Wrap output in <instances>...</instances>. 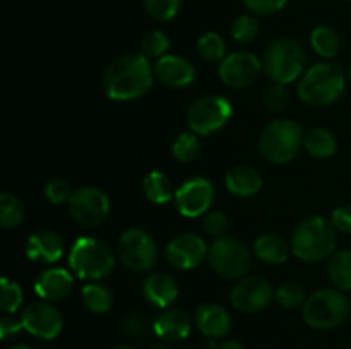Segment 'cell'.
Masks as SVG:
<instances>
[{
	"label": "cell",
	"mask_w": 351,
	"mask_h": 349,
	"mask_svg": "<svg viewBox=\"0 0 351 349\" xmlns=\"http://www.w3.org/2000/svg\"><path fill=\"white\" fill-rule=\"evenodd\" d=\"M154 67L144 53H127L115 58L103 74V89L113 101H132L153 86Z\"/></svg>",
	"instance_id": "1"
},
{
	"label": "cell",
	"mask_w": 351,
	"mask_h": 349,
	"mask_svg": "<svg viewBox=\"0 0 351 349\" xmlns=\"http://www.w3.org/2000/svg\"><path fill=\"white\" fill-rule=\"evenodd\" d=\"M336 242L338 238L332 222L322 216H311L293 229L290 248L302 262L315 263L335 253Z\"/></svg>",
	"instance_id": "2"
},
{
	"label": "cell",
	"mask_w": 351,
	"mask_h": 349,
	"mask_svg": "<svg viewBox=\"0 0 351 349\" xmlns=\"http://www.w3.org/2000/svg\"><path fill=\"white\" fill-rule=\"evenodd\" d=\"M346 88L345 70L336 62L315 64L302 75L298 96L311 106H329L338 101Z\"/></svg>",
	"instance_id": "3"
},
{
	"label": "cell",
	"mask_w": 351,
	"mask_h": 349,
	"mask_svg": "<svg viewBox=\"0 0 351 349\" xmlns=\"http://www.w3.org/2000/svg\"><path fill=\"white\" fill-rule=\"evenodd\" d=\"M304 47L291 38H278L264 51L263 68L267 77L278 84H290L297 81L305 70Z\"/></svg>",
	"instance_id": "4"
},
{
	"label": "cell",
	"mask_w": 351,
	"mask_h": 349,
	"mask_svg": "<svg viewBox=\"0 0 351 349\" xmlns=\"http://www.w3.org/2000/svg\"><path fill=\"white\" fill-rule=\"evenodd\" d=\"M69 263L79 279L99 281L112 274L115 257L105 242L91 236H82L72 245Z\"/></svg>",
	"instance_id": "5"
},
{
	"label": "cell",
	"mask_w": 351,
	"mask_h": 349,
	"mask_svg": "<svg viewBox=\"0 0 351 349\" xmlns=\"http://www.w3.org/2000/svg\"><path fill=\"white\" fill-rule=\"evenodd\" d=\"M304 144V132L297 122L288 118L274 120L263 130L259 139V151L269 163L287 164L300 153Z\"/></svg>",
	"instance_id": "6"
},
{
	"label": "cell",
	"mask_w": 351,
	"mask_h": 349,
	"mask_svg": "<svg viewBox=\"0 0 351 349\" xmlns=\"http://www.w3.org/2000/svg\"><path fill=\"white\" fill-rule=\"evenodd\" d=\"M304 320L308 327L329 331L341 325L350 317L348 298L341 289H319L312 293L304 303Z\"/></svg>",
	"instance_id": "7"
},
{
	"label": "cell",
	"mask_w": 351,
	"mask_h": 349,
	"mask_svg": "<svg viewBox=\"0 0 351 349\" xmlns=\"http://www.w3.org/2000/svg\"><path fill=\"white\" fill-rule=\"evenodd\" d=\"M211 269L223 279L240 281L250 269V252L247 245L233 236H221L211 243L208 252Z\"/></svg>",
	"instance_id": "8"
},
{
	"label": "cell",
	"mask_w": 351,
	"mask_h": 349,
	"mask_svg": "<svg viewBox=\"0 0 351 349\" xmlns=\"http://www.w3.org/2000/svg\"><path fill=\"white\" fill-rule=\"evenodd\" d=\"M232 116V105L226 98L208 94L192 103L187 112V125L197 135H211L223 129Z\"/></svg>",
	"instance_id": "9"
},
{
	"label": "cell",
	"mask_w": 351,
	"mask_h": 349,
	"mask_svg": "<svg viewBox=\"0 0 351 349\" xmlns=\"http://www.w3.org/2000/svg\"><path fill=\"white\" fill-rule=\"evenodd\" d=\"M119 257L132 272H146L158 260V245L143 228H130L119 240Z\"/></svg>",
	"instance_id": "10"
},
{
	"label": "cell",
	"mask_w": 351,
	"mask_h": 349,
	"mask_svg": "<svg viewBox=\"0 0 351 349\" xmlns=\"http://www.w3.org/2000/svg\"><path fill=\"white\" fill-rule=\"evenodd\" d=\"M69 212L77 224L95 228L110 214V198L96 187H82L72 194L67 202Z\"/></svg>",
	"instance_id": "11"
},
{
	"label": "cell",
	"mask_w": 351,
	"mask_h": 349,
	"mask_svg": "<svg viewBox=\"0 0 351 349\" xmlns=\"http://www.w3.org/2000/svg\"><path fill=\"white\" fill-rule=\"evenodd\" d=\"M274 298V289L267 279L261 276L242 277L237 281L230 293V300L235 310L242 313H257L264 310Z\"/></svg>",
	"instance_id": "12"
},
{
	"label": "cell",
	"mask_w": 351,
	"mask_h": 349,
	"mask_svg": "<svg viewBox=\"0 0 351 349\" xmlns=\"http://www.w3.org/2000/svg\"><path fill=\"white\" fill-rule=\"evenodd\" d=\"M263 62L250 51H235L226 55L219 64V79L235 89L247 88L259 79Z\"/></svg>",
	"instance_id": "13"
},
{
	"label": "cell",
	"mask_w": 351,
	"mask_h": 349,
	"mask_svg": "<svg viewBox=\"0 0 351 349\" xmlns=\"http://www.w3.org/2000/svg\"><path fill=\"white\" fill-rule=\"evenodd\" d=\"M215 201V187L208 178H192L175 192V205L185 218H199L208 214Z\"/></svg>",
	"instance_id": "14"
},
{
	"label": "cell",
	"mask_w": 351,
	"mask_h": 349,
	"mask_svg": "<svg viewBox=\"0 0 351 349\" xmlns=\"http://www.w3.org/2000/svg\"><path fill=\"white\" fill-rule=\"evenodd\" d=\"M21 320L29 334L41 339H55L64 327L62 313L57 307L48 301H36V303L27 305L23 310Z\"/></svg>",
	"instance_id": "15"
},
{
	"label": "cell",
	"mask_w": 351,
	"mask_h": 349,
	"mask_svg": "<svg viewBox=\"0 0 351 349\" xmlns=\"http://www.w3.org/2000/svg\"><path fill=\"white\" fill-rule=\"evenodd\" d=\"M208 252L209 248L201 236L194 233H180L168 243L167 260L175 269L191 270L201 266Z\"/></svg>",
	"instance_id": "16"
},
{
	"label": "cell",
	"mask_w": 351,
	"mask_h": 349,
	"mask_svg": "<svg viewBox=\"0 0 351 349\" xmlns=\"http://www.w3.org/2000/svg\"><path fill=\"white\" fill-rule=\"evenodd\" d=\"M154 77L167 88H187L195 79V68L187 58L178 55H165L154 65Z\"/></svg>",
	"instance_id": "17"
},
{
	"label": "cell",
	"mask_w": 351,
	"mask_h": 349,
	"mask_svg": "<svg viewBox=\"0 0 351 349\" xmlns=\"http://www.w3.org/2000/svg\"><path fill=\"white\" fill-rule=\"evenodd\" d=\"M65 252V243L58 233L50 229H41L33 233L27 240L26 255L36 263H55L62 259Z\"/></svg>",
	"instance_id": "18"
},
{
	"label": "cell",
	"mask_w": 351,
	"mask_h": 349,
	"mask_svg": "<svg viewBox=\"0 0 351 349\" xmlns=\"http://www.w3.org/2000/svg\"><path fill=\"white\" fill-rule=\"evenodd\" d=\"M195 325L208 339H221L232 331V317L221 305L204 303L195 310Z\"/></svg>",
	"instance_id": "19"
},
{
	"label": "cell",
	"mask_w": 351,
	"mask_h": 349,
	"mask_svg": "<svg viewBox=\"0 0 351 349\" xmlns=\"http://www.w3.org/2000/svg\"><path fill=\"white\" fill-rule=\"evenodd\" d=\"M74 287V277L65 269H47L38 276L34 291L45 301H60Z\"/></svg>",
	"instance_id": "20"
},
{
	"label": "cell",
	"mask_w": 351,
	"mask_h": 349,
	"mask_svg": "<svg viewBox=\"0 0 351 349\" xmlns=\"http://www.w3.org/2000/svg\"><path fill=\"white\" fill-rule=\"evenodd\" d=\"M191 317L178 308H167L154 320V334L168 342L184 341L191 334Z\"/></svg>",
	"instance_id": "21"
},
{
	"label": "cell",
	"mask_w": 351,
	"mask_h": 349,
	"mask_svg": "<svg viewBox=\"0 0 351 349\" xmlns=\"http://www.w3.org/2000/svg\"><path fill=\"white\" fill-rule=\"evenodd\" d=\"M144 298L151 305L167 310L171 303L178 298V284L170 274L167 272H153L146 277L143 284Z\"/></svg>",
	"instance_id": "22"
},
{
	"label": "cell",
	"mask_w": 351,
	"mask_h": 349,
	"mask_svg": "<svg viewBox=\"0 0 351 349\" xmlns=\"http://www.w3.org/2000/svg\"><path fill=\"white\" fill-rule=\"evenodd\" d=\"M226 188L237 197H252L263 188V178L252 166H235L225 178Z\"/></svg>",
	"instance_id": "23"
},
{
	"label": "cell",
	"mask_w": 351,
	"mask_h": 349,
	"mask_svg": "<svg viewBox=\"0 0 351 349\" xmlns=\"http://www.w3.org/2000/svg\"><path fill=\"white\" fill-rule=\"evenodd\" d=\"M254 252H256L257 259L263 260L264 263H269V266L285 263L290 255L287 242L274 233H266V235L259 236L254 243Z\"/></svg>",
	"instance_id": "24"
},
{
	"label": "cell",
	"mask_w": 351,
	"mask_h": 349,
	"mask_svg": "<svg viewBox=\"0 0 351 349\" xmlns=\"http://www.w3.org/2000/svg\"><path fill=\"white\" fill-rule=\"evenodd\" d=\"M304 147L315 159H328L338 149V140L332 132L317 127L304 133Z\"/></svg>",
	"instance_id": "25"
},
{
	"label": "cell",
	"mask_w": 351,
	"mask_h": 349,
	"mask_svg": "<svg viewBox=\"0 0 351 349\" xmlns=\"http://www.w3.org/2000/svg\"><path fill=\"white\" fill-rule=\"evenodd\" d=\"M143 190L147 201L156 205L168 204L171 198H175L173 185L161 171H149L146 174L143 181Z\"/></svg>",
	"instance_id": "26"
},
{
	"label": "cell",
	"mask_w": 351,
	"mask_h": 349,
	"mask_svg": "<svg viewBox=\"0 0 351 349\" xmlns=\"http://www.w3.org/2000/svg\"><path fill=\"white\" fill-rule=\"evenodd\" d=\"M328 274L336 289L351 291V250H339L329 259Z\"/></svg>",
	"instance_id": "27"
},
{
	"label": "cell",
	"mask_w": 351,
	"mask_h": 349,
	"mask_svg": "<svg viewBox=\"0 0 351 349\" xmlns=\"http://www.w3.org/2000/svg\"><path fill=\"white\" fill-rule=\"evenodd\" d=\"M82 303L91 313H106L113 305V294L105 284L89 283L82 287Z\"/></svg>",
	"instance_id": "28"
},
{
	"label": "cell",
	"mask_w": 351,
	"mask_h": 349,
	"mask_svg": "<svg viewBox=\"0 0 351 349\" xmlns=\"http://www.w3.org/2000/svg\"><path fill=\"white\" fill-rule=\"evenodd\" d=\"M26 218V209L24 204L16 197V195L3 192L0 195V226L3 229H12L23 224Z\"/></svg>",
	"instance_id": "29"
},
{
	"label": "cell",
	"mask_w": 351,
	"mask_h": 349,
	"mask_svg": "<svg viewBox=\"0 0 351 349\" xmlns=\"http://www.w3.org/2000/svg\"><path fill=\"white\" fill-rule=\"evenodd\" d=\"M311 44L317 51V55L324 58H332L338 55L341 40H339V34L332 27L317 26L311 33Z\"/></svg>",
	"instance_id": "30"
},
{
	"label": "cell",
	"mask_w": 351,
	"mask_h": 349,
	"mask_svg": "<svg viewBox=\"0 0 351 349\" xmlns=\"http://www.w3.org/2000/svg\"><path fill=\"white\" fill-rule=\"evenodd\" d=\"M171 153H173L175 159L182 161V163H191V161H194L201 154V140H199L197 133H180L175 139L173 146H171Z\"/></svg>",
	"instance_id": "31"
},
{
	"label": "cell",
	"mask_w": 351,
	"mask_h": 349,
	"mask_svg": "<svg viewBox=\"0 0 351 349\" xmlns=\"http://www.w3.org/2000/svg\"><path fill=\"white\" fill-rule=\"evenodd\" d=\"M195 47H197L199 55L208 62H219L225 58L226 44L218 33H213V31L204 33L197 40Z\"/></svg>",
	"instance_id": "32"
},
{
	"label": "cell",
	"mask_w": 351,
	"mask_h": 349,
	"mask_svg": "<svg viewBox=\"0 0 351 349\" xmlns=\"http://www.w3.org/2000/svg\"><path fill=\"white\" fill-rule=\"evenodd\" d=\"M170 48V38L165 31L153 29L143 38L141 41V50L147 58H161L167 55Z\"/></svg>",
	"instance_id": "33"
},
{
	"label": "cell",
	"mask_w": 351,
	"mask_h": 349,
	"mask_svg": "<svg viewBox=\"0 0 351 349\" xmlns=\"http://www.w3.org/2000/svg\"><path fill=\"white\" fill-rule=\"evenodd\" d=\"M232 34L239 43H250L259 34V21L254 14L239 16L232 24Z\"/></svg>",
	"instance_id": "34"
},
{
	"label": "cell",
	"mask_w": 351,
	"mask_h": 349,
	"mask_svg": "<svg viewBox=\"0 0 351 349\" xmlns=\"http://www.w3.org/2000/svg\"><path fill=\"white\" fill-rule=\"evenodd\" d=\"M274 298L278 303L285 308H298L305 303V291L304 287L298 286L297 283H285L274 291Z\"/></svg>",
	"instance_id": "35"
},
{
	"label": "cell",
	"mask_w": 351,
	"mask_h": 349,
	"mask_svg": "<svg viewBox=\"0 0 351 349\" xmlns=\"http://www.w3.org/2000/svg\"><path fill=\"white\" fill-rule=\"evenodd\" d=\"M180 7L182 0H144V9L156 21H171Z\"/></svg>",
	"instance_id": "36"
},
{
	"label": "cell",
	"mask_w": 351,
	"mask_h": 349,
	"mask_svg": "<svg viewBox=\"0 0 351 349\" xmlns=\"http://www.w3.org/2000/svg\"><path fill=\"white\" fill-rule=\"evenodd\" d=\"M23 289L16 281H10L7 277L2 279V298H0V307L5 313H16L23 305Z\"/></svg>",
	"instance_id": "37"
},
{
	"label": "cell",
	"mask_w": 351,
	"mask_h": 349,
	"mask_svg": "<svg viewBox=\"0 0 351 349\" xmlns=\"http://www.w3.org/2000/svg\"><path fill=\"white\" fill-rule=\"evenodd\" d=\"M288 99H290V94H288L287 84H278V82H274V84L266 91L264 105H266L267 109H271V112H281V109L287 108Z\"/></svg>",
	"instance_id": "38"
},
{
	"label": "cell",
	"mask_w": 351,
	"mask_h": 349,
	"mask_svg": "<svg viewBox=\"0 0 351 349\" xmlns=\"http://www.w3.org/2000/svg\"><path fill=\"white\" fill-rule=\"evenodd\" d=\"M228 226L230 221L228 218H226L225 212L211 211L204 216V229L208 235L221 238V236H225V233L228 231Z\"/></svg>",
	"instance_id": "39"
},
{
	"label": "cell",
	"mask_w": 351,
	"mask_h": 349,
	"mask_svg": "<svg viewBox=\"0 0 351 349\" xmlns=\"http://www.w3.org/2000/svg\"><path fill=\"white\" fill-rule=\"evenodd\" d=\"M288 0H243V5L254 14V16H273V14L283 10Z\"/></svg>",
	"instance_id": "40"
},
{
	"label": "cell",
	"mask_w": 351,
	"mask_h": 349,
	"mask_svg": "<svg viewBox=\"0 0 351 349\" xmlns=\"http://www.w3.org/2000/svg\"><path fill=\"white\" fill-rule=\"evenodd\" d=\"M74 192L71 190L67 181L64 180H51L48 181L47 187H45V195H47L48 201L55 205H60L69 202V198L72 197Z\"/></svg>",
	"instance_id": "41"
},
{
	"label": "cell",
	"mask_w": 351,
	"mask_h": 349,
	"mask_svg": "<svg viewBox=\"0 0 351 349\" xmlns=\"http://www.w3.org/2000/svg\"><path fill=\"white\" fill-rule=\"evenodd\" d=\"M122 327L123 331L129 335H134V337H141V335L146 334L147 331V322L143 315L139 313H127L125 317L122 318Z\"/></svg>",
	"instance_id": "42"
},
{
	"label": "cell",
	"mask_w": 351,
	"mask_h": 349,
	"mask_svg": "<svg viewBox=\"0 0 351 349\" xmlns=\"http://www.w3.org/2000/svg\"><path fill=\"white\" fill-rule=\"evenodd\" d=\"M331 222L336 231L351 235V205L336 207L331 214Z\"/></svg>",
	"instance_id": "43"
},
{
	"label": "cell",
	"mask_w": 351,
	"mask_h": 349,
	"mask_svg": "<svg viewBox=\"0 0 351 349\" xmlns=\"http://www.w3.org/2000/svg\"><path fill=\"white\" fill-rule=\"evenodd\" d=\"M21 328H24L23 320L16 317H10V313H7L5 317L0 320V335H2V339H7L9 335L17 334Z\"/></svg>",
	"instance_id": "44"
},
{
	"label": "cell",
	"mask_w": 351,
	"mask_h": 349,
	"mask_svg": "<svg viewBox=\"0 0 351 349\" xmlns=\"http://www.w3.org/2000/svg\"><path fill=\"white\" fill-rule=\"evenodd\" d=\"M216 349H245V348H243L242 342L237 341V339H226V341L221 342Z\"/></svg>",
	"instance_id": "45"
},
{
	"label": "cell",
	"mask_w": 351,
	"mask_h": 349,
	"mask_svg": "<svg viewBox=\"0 0 351 349\" xmlns=\"http://www.w3.org/2000/svg\"><path fill=\"white\" fill-rule=\"evenodd\" d=\"M10 349H33V348H31V346H27V344H17V346H12Z\"/></svg>",
	"instance_id": "46"
},
{
	"label": "cell",
	"mask_w": 351,
	"mask_h": 349,
	"mask_svg": "<svg viewBox=\"0 0 351 349\" xmlns=\"http://www.w3.org/2000/svg\"><path fill=\"white\" fill-rule=\"evenodd\" d=\"M113 349H134V348H130V346H117V348Z\"/></svg>",
	"instance_id": "47"
},
{
	"label": "cell",
	"mask_w": 351,
	"mask_h": 349,
	"mask_svg": "<svg viewBox=\"0 0 351 349\" xmlns=\"http://www.w3.org/2000/svg\"><path fill=\"white\" fill-rule=\"evenodd\" d=\"M348 77H350V81H351V65H350V68H348Z\"/></svg>",
	"instance_id": "48"
},
{
	"label": "cell",
	"mask_w": 351,
	"mask_h": 349,
	"mask_svg": "<svg viewBox=\"0 0 351 349\" xmlns=\"http://www.w3.org/2000/svg\"><path fill=\"white\" fill-rule=\"evenodd\" d=\"M350 322H351V313H350Z\"/></svg>",
	"instance_id": "49"
},
{
	"label": "cell",
	"mask_w": 351,
	"mask_h": 349,
	"mask_svg": "<svg viewBox=\"0 0 351 349\" xmlns=\"http://www.w3.org/2000/svg\"><path fill=\"white\" fill-rule=\"evenodd\" d=\"M348 2H351V0H348Z\"/></svg>",
	"instance_id": "50"
},
{
	"label": "cell",
	"mask_w": 351,
	"mask_h": 349,
	"mask_svg": "<svg viewBox=\"0 0 351 349\" xmlns=\"http://www.w3.org/2000/svg\"><path fill=\"white\" fill-rule=\"evenodd\" d=\"M160 349H163V348H160Z\"/></svg>",
	"instance_id": "51"
}]
</instances>
